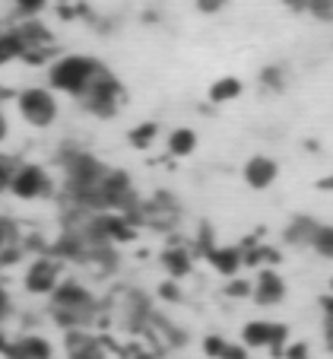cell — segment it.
I'll list each match as a JSON object with an SVG mask.
<instances>
[{"label": "cell", "mask_w": 333, "mask_h": 359, "mask_svg": "<svg viewBox=\"0 0 333 359\" xmlns=\"http://www.w3.org/2000/svg\"><path fill=\"white\" fill-rule=\"evenodd\" d=\"M225 296H229V299H248V296H251V280L232 277L229 286H225Z\"/></svg>", "instance_id": "23"}, {"label": "cell", "mask_w": 333, "mask_h": 359, "mask_svg": "<svg viewBox=\"0 0 333 359\" xmlns=\"http://www.w3.org/2000/svg\"><path fill=\"white\" fill-rule=\"evenodd\" d=\"M206 264L213 267L216 273H222V277H238V271L245 267V261H241V248L238 245H216V248L206 255Z\"/></svg>", "instance_id": "11"}, {"label": "cell", "mask_w": 333, "mask_h": 359, "mask_svg": "<svg viewBox=\"0 0 333 359\" xmlns=\"http://www.w3.org/2000/svg\"><path fill=\"white\" fill-rule=\"evenodd\" d=\"M318 188H320V191H330V194H333V175L320 178V182H318Z\"/></svg>", "instance_id": "34"}, {"label": "cell", "mask_w": 333, "mask_h": 359, "mask_svg": "<svg viewBox=\"0 0 333 359\" xmlns=\"http://www.w3.org/2000/svg\"><path fill=\"white\" fill-rule=\"evenodd\" d=\"M314 229H318V219H311V217H295L292 223L285 226L283 238H285L289 245H302V248H308V245H311Z\"/></svg>", "instance_id": "15"}, {"label": "cell", "mask_w": 333, "mask_h": 359, "mask_svg": "<svg viewBox=\"0 0 333 359\" xmlns=\"http://www.w3.org/2000/svg\"><path fill=\"white\" fill-rule=\"evenodd\" d=\"M283 7H285V10H292V13H305L308 0H283Z\"/></svg>", "instance_id": "31"}, {"label": "cell", "mask_w": 333, "mask_h": 359, "mask_svg": "<svg viewBox=\"0 0 333 359\" xmlns=\"http://www.w3.org/2000/svg\"><path fill=\"white\" fill-rule=\"evenodd\" d=\"M156 137H159V121H143V124H136V128H130L127 140L134 149H150L153 143H156Z\"/></svg>", "instance_id": "17"}, {"label": "cell", "mask_w": 333, "mask_h": 359, "mask_svg": "<svg viewBox=\"0 0 333 359\" xmlns=\"http://www.w3.org/2000/svg\"><path fill=\"white\" fill-rule=\"evenodd\" d=\"M241 93H245V83L238 80V76H219V80L210 83L206 99H210L213 105H225V102H235Z\"/></svg>", "instance_id": "13"}, {"label": "cell", "mask_w": 333, "mask_h": 359, "mask_svg": "<svg viewBox=\"0 0 333 359\" xmlns=\"http://www.w3.org/2000/svg\"><path fill=\"white\" fill-rule=\"evenodd\" d=\"M283 359H308V344H289L283 350Z\"/></svg>", "instance_id": "30"}, {"label": "cell", "mask_w": 333, "mask_h": 359, "mask_svg": "<svg viewBox=\"0 0 333 359\" xmlns=\"http://www.w3.org/2000/svg\"><path fill=\"white\" fill-rule=\"evenodd\" d=\"M251 299L257 305H276L285 299V280L276 273V267H260L251 280Z\"/></svg>", "instance_id": "8"}, {"label": "cell", "mask_w": 333, "mask_h": 359, "mask_svg": "<svg viewBox=\"0 0 333 359\" xmlns=\"http://www.w3.org/2000/svg\"><path fill=\"white\" fill-rule=\"evenodd\" d=\"M99 312H102V305L95 302V296L80 280H61V286L51 292V318H55L64 331H76V327L95 325Z\"/></svg>", "instance_id": "1"}, {"label": "cell", "mask_w": 333, "mask_h": 359, "mask_svg": "<svg viewBox=\"0 0 333 359\" xmlns=\"http://www.w3.org/2000/svg\"><path fill=\"white\" fill-rule=\"evenodd\" d=\"M3 356L7 359H51V344L45 337H38V334H29V337L7 344Z\"/></svg>", "instance_id": "12"}, {"label": "cell", "mask_w": 333, "mask_h": 359, "mask_svg": "<svg viewBox=\"0 0 333 359\" xmlns=\"http://www.w3.org/2000/svg\"><path fill=\"white\" fill-rule=\"evenodd\" d=\"M16 159H7V156H0V191H7L10 182H13V172H16Z\"/></svg>", "instance_id": "25"}, {"label": "cell", "mask_w": 333, "mask_h": 359, "mask_svg": "<svg viewBox=\"0 0 333 359\" xmlns=\"http://www.w3.org/2000/svg\"><path fill=\"white\" fill-rule=\"evenodd\" d=\"M222 346H225V337H219V334H210V337L204 340V353H206L210 359H219Z\"/></svg>", "instance_id": "28"}, {"label": "cell", "mask_w": 333, "mask_h": 359, "mask_svg": "<svg viewBox=\"0 0 333 359\" xmlns=\"http://www.w3.org/2000/svg\"><path fill=\"white\" fill-rule=\"evenodd\" d=\"M10 194L20 197V201H38L51 191V178H48L45 165L38 163H20L13 172V182H10Z\"/></svg>", "instance_id": "7"}, {"label": "cell", "mask_w": 333, "mask_h": 359, "mask_svg": "<svg viewBox=\"0 0 333 359\" xmlns=\"http://www.w3.org/2000/svg\"><path fill=\"white\" fill-rule=\"evenodd\" d=\"M159 299H165V302H181V286L175 283V280H165V283H159Z\"/></svg>", "instance_id": "26"}, {"label": "cell", "mask_w": 333, "mask_h": 359, "mask_svg": "<svg viewBox=\"0 0 333 359\" xmlns=\"http://www.w3.org/2000/svg\"><path fill=\"white\" fill-rule=\"evenodd\" d=\"M83 109L89 111V115H95V118H115L118 115V109H121V102H124V86H121V80H118L115 74H111L108 67L102 70V74L95 76V83L89 86V93L83 95Z\"/></svg>", "instance_id": "3"}, {"label": "cell", "mask_w": 333, "mask_h": 359, "mask_svg": "<svg viewBox=\"0 0 333 359\" xmlns=\"http://www.w3.org/2000/svg\"><path fill=\"white\" fill-rule=\"evenodd\" d=\"M7 134H10V124H7V115H3V109H0V143L7 140Z\"/></svg>", "instance_id": "32"}, {"label": "cell", "mask_w": 333, "mask_h": 359, "mask_svg": "<svg viewBox=\"0 0 333 359\" xmlns=\"http://www.w3.org/2000/svg\"><path fill=\"white\" fill-rule=\"evenodd\" d=\"M13 4H16V13H20L22 20H38L51 0H13Z\"/></svg>", "instance_id": "20"}, {"label": "cell", "mask_w": 333, "mask_h": 359, "mask_svg": "<svg viewBox=\"0 0 333 359\" xmlns=\"http://www.w3.org/2000/svg\"><path fill=\"white\" fill-rule=\"evenodd\" d=\"M241 175H245V184L248 188H254V191H267L273 182L279 178V165H276V159H270V156H251L245 163V169H241Z\"/></svg>", "instance_id": "10"}, {"label": "cell", "mask_w": 333, "mask_h": 359, "mask_svg": "<svg viewBox=\"0 0 333 359\" xmlns=\"http://www.w3.org/2000/svg\"><path fill=\"white\" fill-rule=\"evenodd\" d=\"M285 340H289V327L276 325V321H248L241 327V346L245 350H270L276 359H283Z\"/></svg>", "instance_id": "5"}, {"label": "cell", "mask_w": 333, "mask_h": 359, "mask_svg": "<svg viewBox=\"0 0 333 359\" xmlns=\"http://www.w3.org/2000/svg\"><path fill=\"white\" fill-rule=\"evenodd\" d=\"M219 359H248V350L241 344H229L225 340V346H222V353H219Z\"/></svg>", "instance_id": "29"}, {"label": "cell", "mask_w": 333, "mask_h": 359, "mask_svg": "<svg viewBox=\"0 0 333 359\" xmlns=\"http://www.w3.org/2000/svg\"><path fill=\"white\" fill-rule=\"evenodd\" d=\"M67 359H108V346H105L102 337H95L92 344H86V346H80V350L67 353Z\"/></svg>", "instance_id": "19"}, {"label": "cell", "mask_w": 333, "mask_h": 359, "mask_svg": "<svg viewBox=\"0 0 333 359\" xmlns=\"http://www.w3.org/2000/svg\"><path fill=\"white\" fill-rule=\"evenodd\" d=\"M305 13H311L320 22H333V0H308Z\"/></svg>", "instance_id": "22"}, {"label": "cell", "mask_w": 333, "mask_h": 359, "mask_svg": "<svg viewBox=\"0 0 333 359\" xmlns=\"http://www.w3.org/2000/svg\"><path fill=\"white\" fill-rule=\"evenodd\" d=\"M102 70H105V64L99 61V57L64 55V57H57V61H51V67H48V89H51V93H55V89L57 93H67L80 102Z\"/></svg>", "instance_id": "2"}, {"label": "cell", "mask_w": 333, "mask_h": 359, "mask_svg": "<svg viewBox=\"0 0 333 359\" xmlns=\"http://www.w3.org/2000/svg\"><path fill=\"white\" fill-rule=\"evenodd\" d=\"M260 86H267V89H273V93H279V89L285 86V74H283V67L270 64V67L260 70Z\"/></svg>", "instance_id": "21"}, {"label": "cell", "mask_w": 333, "mask_h": 359, "mask_svg": "<svg viewBox=\"0 0 333 359\" xmlns=\"http://www.w3.org/2000/svg\"><path fill=\"white\" fill-rule=\"evenodd\" d=\"M225 4H229V0H194V7H197L204 16H216V13H222Z\"/></svg>", "instance_id": "27"}, {"label": "cell", "mask_w": 333, "mask_h": 359, "mask_svg": "<svg viewBox=\"0 0 333 359\" xmlns=\"http://www.w3.org/2000/svg\"><path fill=\"white\" fill-rule=\"evenodd\" d=\"M20 248V229H16L13 219H3L0 217V258L10 255V251Z\"/></svg>", "instance_id": "18"}, {"label": "cell", "mask_w": 333, "mask_h": 359, "mask_svg": "<svg viewBox=\"0 0 333 359\" xmlns=\"http://www.w3.org/2000/svg\"><path fill=\"white\" fill-rule=\"evenodd\" d=\"M197 149V134L190 128H175L169 134V140H165V153H169L171 159H184V156H190Z\"/></svg>", "instance_id": "14"}, {"label": "cell", "mask_w": 333, "mask_h": 359, "mask_svg": "<svg viewBox=\"0 0 333 359\" xmlns=\"http://www.w3.org/2000/svg\"><path fill=\"white\" fill-rule=\"evenodd\" d=\"M7 309H10V299H7V290H3V286H0V318H3V315H7Z\"/></svg>", "instance_id": "33"}, {"label": "cell", "mask_w": 333, "mask_h": 359, "mask_svg": "<svg viewBox=\"0 0 333 359\" xmlns=\"http://www.w3.org/2000/svg\"><path fill=\"white\" fill-rule=\"evenodd\" d=\"M320 309H324V334H327V346L333 353V296L320 299Z\"/></svg>", "instance_id": "24"}, {"label": "cell", "mask_w": 333, "mask_h": 359, "mask_svg": "<svg viewBox=\"0 0 333 359\" xmlns=\"http://www.w3.org/2000/svg\"><path fill=\"white\" fill-rule=\"evenodd\" d=\"M61 261L51 258V255H38L35 261H29L26 277H22V286L32 296H51V292L61 286Z\"/></svg>", "instance_id": "6"}, {"label": "cell", "mask_w": 333, "mask_h": 359, "mask_svg": "<svg viewBox=\"0 0 333 359\" xmlns=\"http://www.w3.org/2000/svg\"><path fill=\"white\" fill-rule=\"evenodd\" d=\"M308 248L318 255V258H324V261H333V226H327V223H318V229H314V236H311V245Z\"/></svg>", "instance_id": "16"}, {"label": "cell", "mask_w": 333, "mask_h": 359, "mask_svg": "<svg viewBox=\"0 0 333 359\" xmlns=\"http://www.w3.org/2000/svg\"><path fill=\"white\" fill-rule=\"evenodd\" d=\"M194 248L190 245H181V242H171L169 248H162V255H159V261H162L165 273H169V280H184L190 271H194Z\"/></svg>", "instance_id": "9"}, {"label": "cell", "mask_w": 333, "mask_h": 359, "mask_svg": "<svg viewBox=\"0 0 333 359\" xmlns=\"http://www.w3.org/2000/svg\"><path fill=\"white\" fill-rule=\"evenodd\" d=\"M16 109H20L22 121L35 130H45L57 121V99L48 86H26L16 95Z\"/></svg>", "instance_id": "4"}]
</instances>
